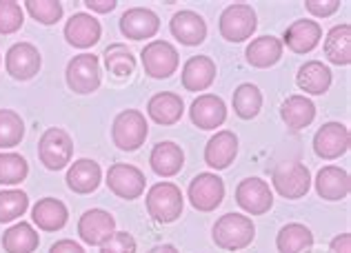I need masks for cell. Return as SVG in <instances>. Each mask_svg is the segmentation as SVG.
I'll return each instance as SVG.
<instances>
[{"instance_id":"cell-20","label":"cell","mask_w":351,"mask_h":253,"mask_svg":"<svg viewBox=\"0 0 351 253\" xmlns=\"http://www.w3.org/2000/svg\"><path fill=\"white\" fill-rule=\"evenodd\" d=\"M322 40V27L311 18H298L282 34V47L293 53H309Z\"/></svg>"},{"instance_id":"cell-7","label":"cell","mask_w":351,"mask_h":253,"mask_svg":"<svg viewBox=\"0 0 351 253\" xmlns=\"http://www.w3.org/2000/svg\"><path fill=\"white\" fill-rule=\"evenodd\" d=\"M187 200L200 213L216 211L225 200V180L214 171L198 173L187 186Z\"/></svg>"},{"instance_id":"cell-39","label":"cell","mask_w":351,"mask_h":253,"mask_svg":"<svg viewBox=\"0 0 351 253\" xmlns=\"http://www.w3.org/2000/svg\"><path fill=\"white\" fill-rule=\"evenodd\" d=\"M25 23V9L16 0H0V36L16 34Z\"/></svg>"},{"instance_id":"cell-21","label":"cell","mask_w":351,"mask_h":253,"mask_svg":"<svg viewBox=\"0 0 351 253\" xmlns=\"http://www.w3.org/2000/svg\"><path fill=\"white\" fill-rule=\"evenodd\" d=\"M311 184L316 186V193L320 195V198L327 200V202L343 200L351 191L349 171L343 167H336V165L320 167V171L316 173V180H313Z\"/></svg>"},{"instance_id":"cell-13","label":"cell","mask_w":351,"mask_h":253,"mask_svg":"<svg viewBox=\"0 0 351 253\" xmlns=\"http://www.w3.org/2000/svg\"><path fill=\"white\" fill-rule=\"evenodd\" d=\"M313 154L322 160H336V158L345 156L351 147V134L343 123H325L313 136Z\"/></svg>"},{"instance_id":"cell-35","label":"cell","mask_w":351,"mask_h":253,"mask_svg":"<svg viewBox=\"0 0 351 253\" xmlns=\"http://www.w3.org/2000/svg\"><path fill=\"white\" fill-rule=\"evenodd\" d=\"M25 138V120L14 109H0V149H14Z\"/></svg>"},{"instance_id":"cell-11","label":"cell","mask_w":351,"mask_h":253,"mask_svg":"<svg viewBox=\"0 0 351 253\" xmlns=\"http://www.w3.org/2000/svg\"><path fill=\"white\" fill-rule=\"evenodd\" d=\"M107 186L120 200H138L145 193L147 178L138 167L127 162H116L107 171Z\"/></svg>"},{"instance_id":"cell-9","label":"cell","mask_w":351,"mask_h":253,"mask_svg":"<svg viewBox=\"0 0 351 253\" xmlns=\"http://www.w3.org/2000/svg\"><path fill=\"white\" fill-rule=\"evenodd\" d=\"M274 191L285 200H300L311 189V171L302 162L280 165L271 171Z\"/></svg>"},{"instance_id":"cell-30","label":"cell","mask_w":351,"mask_h":253,"mask_svg":"<svg viewBox=\"0 0 351 253\" xmlns=\"http://www.w3.org/2000/svg\"><path fill=\"white\" fill-rule=\"evenodd\" d=\"M322 51H325V58L331 64L349 67L351 64V25L340 23L336 27H331L325 36V43H322Z\"/></svg>"},{"instance_id":"cell-28","label":"cell","mask_w":351,"mask_h":253,"mask_svg":"<svg viewBox=\"0 0 351 253\" xmlns=\"http://www.w3.org/2000/svg\"><path fill=\"white\" fill-rule=\"evenodd\" d=\"M282 43L276 36H258L252 43L247 45L245 49V58L247 62L256 69H269L274 64H278L282 58Z\"/></svg>"},{"instance_id":"cell-32","label":"cell","mask_w":351,"mask_h":253,"mask_svg":"<svg viewBox=\"0 0 351 253\" xmlns=\"http://www.w3.org/2000/svg\"><path fill=\"white\" fill-rule=\"evenodd\" d=\"M0 245H3L5 253H34L40 245V236L34 229V224L21 220L3 233Z\"/></svg>"},{"instance_id":"cell-43","label":"cell","mask_w":351,"mask_h":253,"mask_svg":"<svg viewBox=\"0 0 351 253\" xmlns=\"http://www.w3.org/2000/svg\"><path fill=\"white\" fill-rule=\"evenodd\" d=\"M85 7L91 14H112L118 3L116 0H85Z\"/></svg>"},{"instance_id":"cell-3","label":"cell","mask_w":351,"mask_h":253,"mask_svg":"<svg viewBox=\"0 0 351 253\" xmlns=\"http://www.w3.org/2000/svg\"><path fill=\"white\" fill-rule=\"evenodd\" d=\"M258 29V14L247 3H232L223 9L218 21V32L227 43H245Z\"/></svg>"},{"instance_id":"cell-44","label":"cell","mask_w":351,"mask_h":253,"mask_svg":"<svg viewBox=\"0 0 351 253\" xmlns=\"http://www.w3.org/2000/svg\"><path fill=\"white\" fill-rule=\"evenodd\" d=\"M329 253H351V233H338V236L329 242Z\"/></svg>"},{"instance_id":"cell-40","label":"cell","mask_w":351,"mask_h":253,"mask_svg":"<svg viewBox=\"0 0 351 253\" xmlns=\"http://www.w3.org/2000/svg\"><path fill=\"white\" fill-rule=\"evenodd\" d=\"M138 245L132 233L127 231H114L103 245H100V253H136Z\"/></svg>"},{"instance_id":"cell-1","label":"cell","mask_w":351,"mask_h":253,"mask_svg":"<svg viewBox=\"0 0 351 253\" xmlns=\"http://www.w3.org/2000/svg\"><path fill=\"white\" fill-rule=\"evenodd\" d=\"M256 238V224L245 213H225L211 227V240L223 251L247 249Z\"/></svg>"},{"instance_id":"cell-25","label":"cell","mask_w":351,"mask_h":253,"mask_svg":"<svg viewBox=\"0 0 351 253\" xmlns=\"http://www.w3.org/2000/svg\"><path fill=\"white\" fill-rule=\"evenodd\" d=\"M149 167L156 176L160 178H173L180 173V169L184 167V152L178 143L173 140H162L156 143L149 156Z\"/></svg>"},{"instance_id":"cell-10","label":"cell","mask_w":351,"mask_h":253,"mask_svg":"<svg viewBox=\"0 0 351 253\" xmlns=\"http://www.w3.org/2000/svg\"><path fill=\"white\" fill-rule=\"evenodd\" d=\"M236 204L249 215H265L274 207V191L263 178H243L236 186Z\"/></svg>"},{"instance_id":"cell-29","label":"cell","mask_w":351,"mask_h":253,"mask_svg":"<svg viewBox=\"0 0 351 253\" xmlns=\"http://www.w3.org/2000/svg\"><path fill=\"white\" fill-rule=\"evenodd\" d=\"M280 118L289 131H302L316 120V105L307 96H287L280 105Z\"/></svg>"},{"instance_id":"cell-12","label":"cell","mask_w":351,"mask_h":253,"mask_svg":"<svg viewBox=\"0 0 351 253\" xmlns=\"http://www.w3.org/2000/svg\"><path fill=\"white\" fill-rule=\"evenodd\" d=\"M43 67V56L32 43H14L5 53V69L14 80H32Z\"/></svg>"},{"instance_id":"cell-26","label":"cell","mask_w":351,"mask_h":253,"mask_svg":"<svg viewBox=\"0 0 351 253\" xmlns=\"http://www.w3.org/2000/svg\"><path fill=\"white\" fill-rule=\"evenodd\" d=\"M331 69L322 60H307L295 73V84L304 96H322L331 87Z\"/></svg>"},{"instance_id":"cell-16","label":"cell","mask_w":351,"mask_h":253,"mask_svg":"<svg viewBox=\"0 0 351 253\" xmlns=\"http://www.w3.org/2000/svg\"><path fill=\"white\" fill-rule=\"evenodd\" d=\"M62 36H64V40H67V45L76 47V49H91V47L100 43L103 27H100L98 18H94L87 12H78L69 18L67 25H64Z\"/></svg>"},{"instance_id":"cell-23","label":"cell","mask_w":351,"mask_h":253,"mask_svg":"<svg viewBox=\"0 0 351 253\" xmlns=\"http://www.w3.org/2000/svg\"><path fill=\"white\" fill-rule=\"evenodd\" d=\"M147 116L160 127H173L184 116V102L173 91H158L147 102Z\"/></svg>"},{"instance_id":"cell-41","label":"cell","mask_w":351,"mask_h":253,"mask_svg":"<svg viewBox=\"0 0 351 253\" xmlns=\"http://www.w3.org/2000/svg\"><path fill=\"white\" fill-rule=\"evenodd\" d=\"M307 12L316 18H329L340 9V0H307Z\"/></svg>"},{"instance_id":"cell-4","label":"cell","mask_w":351,"mask_h":253,"mask_svg":"<svg viewBox=\"0 0 351 253\" xmlns=\"http://www.w3.org/2000/svg\"><path fill=\"white\" fill-rule=\"evenodd\" d=\"M147 136H149V125L143 111L125 109L114 118L112 140L120 152H138L145 145Z\"/></svg>"},{"instance_id":"cell-31","label":"cell","mask_w":351,"mask_h":253,"mask_svg":"<svg viewBox=\"0 0 351 253\" xmlns=\"http://www.w3.org/2000/svg\"><path fill=\"white\" fill-rule=\"evenodd\" d=\"M278 253H309L313 249V233L302 222H287L276 236Z\"/></svg>"},{"instance_id":"cell-34","label":"cell","mask_w":351,"mask_h":253,"mask_svg":"<svg viewBox=\"0 0 351 253\" xmlns=\"http://www.w3.org/2000/svg\"><path fill=\"white\" fill-rule=\"evenodd\" d=\"M105 69L114 78H129L136 71V56L123 43H112L103 53Z\"/></svg>"},{"instance_id":"cell-45","label":"cell","mask_w":351,"mask_h":253,"mask_svg":"<svg viewBox=\"0 0 351 253\" xmlns=\"http://www.w3.org/2000/svg\"><path fill=\"white\" fill-rule=\"evenodd\" d=\"M147 253H180V251L176 249L173 245H156V247H152Z\"/></svg>"},{"instance_id":"cell-17","label":"cell","mask_w":351,"mask_h":253,"mask_svg":"<svg viewBox=\"0 0 351 253\" xmlns=\"http://www.w3.org/2000/svg\"><path fill=\"white\" fill-rule=\"evenodd\" d=\"M238 158V136L232 129L216 131L205 145V165L216 171L232 167Z\"/></svg>"},{"instance_id":"cell-24","label":"cell","mask_w":351,"mask_h":253,"mask_svg":"<svg viewBox=\"0 0 351 253\" xmlns=\"http://www.w3.org/2000/svg\"><path fill=\"white\" fill-rule=\"evenodd\" d=\"M216 73H218L216 62L211 60L209 56H191L182 67L180 82L187 91L198 93V91L209 89L211 84H214Z\"/></svg>"},{"instance_id":"cell-19","label":"cell","mask_w":351,"mask_h":253,"mask_svg":"<svg viewBox=\"0 0 351 253\" xmlns=\"http://www.w3.org/2000/svg\"><path fill=\"white\" fill-rule=\"evenodd\" d=\"M114 231L116 220L105 209H89L78 220V238L89 247H100Z\"/></svg>"},{"instance_id":"cell-33","label":"cell","mask_w":351,"mask_h":253,"mask_svg":"<svg viewBox=\"0 0 351 253\" xmlns=\"http://www.w3.org/2000/svg\"><path fill=\"white\" fill-rule=\"evenodd\" d=\"M232 107L240 120H254L263 109V91L254 82L238 84L232 96Z\"/></svg>"},{"instance_id":"cell-14","label":"cell","mask_w":351,"mask_h":253,"mask_svg":"<svg viewBox=\"0 0 351 253\" xmlns=\"http://www.w3.org/2000/svg\"><path fill=\"white\" fill-rule=\"evenodd\" d=\"M120 34L125 36L127 40L132 43H141V40H149L154 38L160 29V18L154 9L147 7H132L120 16Z\"/></svg>"},{"instance_id":"cell-6","label":"cell","mask_w":351,"mask_h":253,"mask_svg":"<svg viewBox=\"0 0 351 253\" xmlns=\"http://www.w3.org/2000/svg\"><path fill=\"white\" fill-rule=\"evenodd\" d=\"M38 160L49 171H60L73 160V140L64 129L51 127L38 140Z\"/></svg>"},{"instance_id":"cell-5","label":"cell","mask_w":351,"mask_h":253,"mask_svg":"<svg viewBox=\"0 0 351 253\" xmlns=\"http://www.w3.org/2000/svg\"><path fill=\"white\" fill-rule=\"evenodd\" d=\"M141 62H143V71H145L147 78L167 80L173 76L176 71H178L180 56H178V49H176L171 43L152 40L143 47Z\"/></svg>"},{"instance_id":"cell-37","label":"cell","mask_w":351,"mask_h":253,"mask_svg":"<svg viewBox=\"0 0 351 253\" xmlns=\"http://www.w3.org/2000/svg\"><path fill=\"white\" fill-rule=\"evenodd\" d=\"M29 209V195L23 189H0V224L23 218Z\"/></svg>"},{"instance_id":"cell-2","label":"cell","mask_w":351,"mask_h":253,"mask_svg":"<svg viewBox=\"0 0 351 253\" xmlns=\"http://www.w3.org/2000/svg\"><path fill=\"white\" fill-rule=\"evenodd\" d=\"M145 207L149 218L158 224H171L182 215L184 209V198L178 184L173 182H158L152 184L147 191Z\"/></svg>"},{"instance_id":"cell-36","label":"cell","mask_w":351,"mask_h":253,"mask_svg":"<svg viewBox=\"0 0 351 253\" xmlns=\"http://www.w3.org/2000/svg\"><path fill=\"white\" fill-rule=\"evenodd\" d=\"M29 176V165L27 158L16 152H3L0 154V184L14 186L25 182V178Z\"/></svg>"},{"instance_id":"cell-22","label":"cell","mask_w":351,"mask_h":253,"mask_svg":"<svg viewBox=\"0 0 351 253\" xmlns=\"http://www.w3.org/2000/svg\"><path fill=\"white\" fill-rule=\"evenodd\" d=\"M100 180H103V169L96 160L91 158H78L67 167V176H64V182L67 186L78 195H87V193H94Z\"/></svg>"},{"instance_id":"cell-38","label":"cell","mask_w":351,"mask_h":253,"mask_svg":"<svg viewBox=\"0 0 351 253\" xmlns=\"http://www.w3.org/2000/svg\"><path fill=\"white\" fill-rule=\"evenodd\" d=\"M23 9H27V14L45 27L60 23L64 14V7L58 0H27L23 3Z\"/></svg>"},{"instance_id":"cell-18","label":"cell","mask_w":351,"mask_h":253,"mask_svg":"<svg viewBox=\"0 0 351 253\" xmlns=\"http://www.w3.org/2000/svg\"><path fill=\"white\" fill-rule=\"evenodd\" d=\"M169 32L184 47H198L207 38V23L200 14L191 9H180L169 21Z\"/></svg>"},{"instance_id":"cell-15","label":"cell","mask_w":351,"mask_h":253,"mask_svg":"<svg viewBox=\"0 0 351 253\" xmlns=\"http://www.w3.org/2000/svg\"><path fill=\"white\" fill-rule=\"evenodd\" d=\"M189 120L200 131H216L227 120V105L216 93H202L189 105Z\"/></svg>"},{"instance_id":"cell-27","label":"cell","mask_w":351,"mask_h":253,"mask_svg":"<svg viewBox=\"0 0 351 253\" xmlns=\"http://www.w3.org/2000/svg\"><path fill=\"white\" fill-rule=\"evenodd\" d=\"M69 220V209L67 204L58 198H40L32 207V222L40 231H60L64 229V224Z\"/></svg>"},{"instance_id":"cell-8","label":"cell","mask_w":351,"mask_h":253,"mask_svg":"<svg viewBox=\"0 0 351 253\" xmlns=\"http://www.w3.org/2000/svg\"><path fill=\"white\" fill-rule=\"evenodd\" d=\"M67 87L76 96H89L100 87V62L94 53H78L67 62L64 69Z\"/></svg>"},{"instance_id":"cell-42","label":"cell","mask_w":351,"mask_h":253,"mask_svg":"<svg viewBox=\"0 0 351 253\" xmlns=\"http://www.w3.org/2000/svg\"><path fill=\"white\" fill-rule=\"evenodd\" d=\"M49 253H85V249H82L80 242L64 238V240L53 242L51 249H49Z\"/></svg>"}]
</instances>
